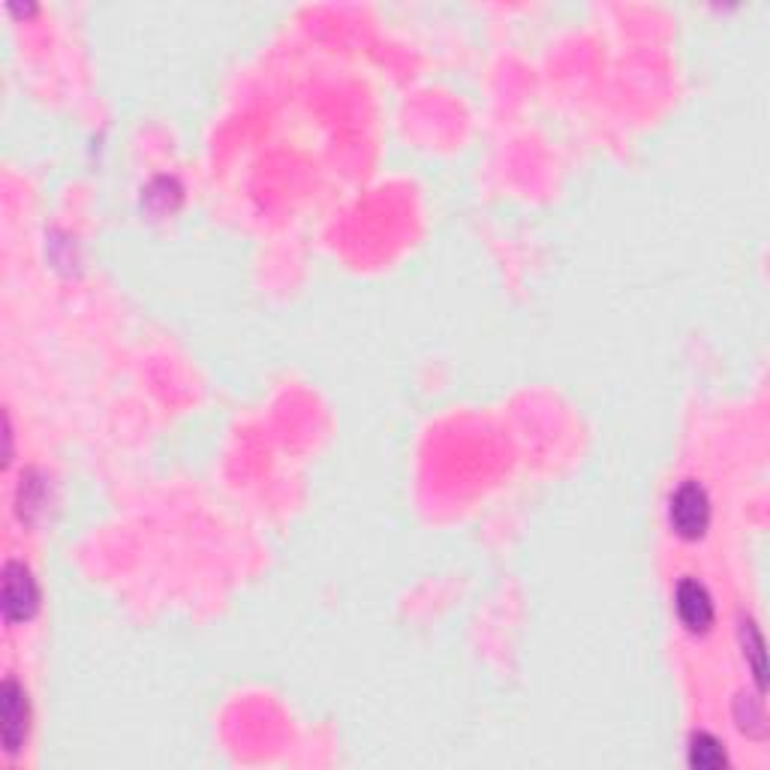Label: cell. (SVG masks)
Segmentation results:
<instances>
[{
  "instance_id": "cell-3",
  "label": "cell",
  "mask_w": 770,
  "mask_h": 770,
  "mask_svg": "<svg viewBox=\"0 0 770 770\" xmlns=\"http://www.w3.org/2000/svg\"><path fill=\"white\" fill-rule=\"evenodd\" d=\"M0 717H3L7 752L16 756L24 738H28V699H24V690L12 678L3 680V690H0Z\"/></svg>"
},
{
  "instance_id": "cell-7",
  "label": "cell",
  "mask_w": 770,
  "mask_h": 770,
  "mask_svg": "<svg viewBox=\"0 0 770 770\" xmlns=\"http://www.w3.org/2000/svg\"><path fill=\"white\" fill-rule=\"evenodd\" d=\"M738 725H740V731H747L750 738H764L768 725H764V710H761V701L740 695L738 699Z\"/></svg>"
},
{
  "instance_id": "cell-2",
  "label": "cell",
  "mask_w": 770,
  "mask_h": 770,
  "mask_svg": "<svg viewBox=\"0 0 770 770\" xmlns=\"http://www.w3.org/2000/svg\"><path fill=\"white\" fill-rule=\"evenodd\" d=\"M37 605H40V590H37L31 569L19 560H10L3 572V618L7 623L31 620L37 614Z\"/></svg>"
},
{
  "instance_id": "cell-6",
  "label": "cell",
  "mask_w": 770,
  "mask_h": 770,
  "mask_svg": "<svg viewBox=\"0 0 770 770\" xmlns=\"http://www.w3.org/2000/svg\"><path fill=\"white\" fill-rule=\"evenodd\" d=\"M740 639H743V653L752 657V674H756V683L759 690L764 692V644H761L759 629L752 620H743L740 623Z\"/></svg>"
},
{
  "instance_id": "cell-5",
  "label": "cell",
  "mask_w": 770,
  "mask_h": 770,
  "mask_svg": "<svg viewBox=\"0 0 770 770\" xmlns=\"http://www.w3.org/2000/svg\"><path fill=\"white\" fill-rule=\"evenodd\" d=\"M690 764L695 770H720L725 764V750L720 740L708 731H699L690 743Z\"/></svg>"
},
{
  "instance_id": "cell-1",
  "label": "cell",
  "mask_w": 770,
  "mask_h": 770,
  "mask_svg": "<svg viewBox=\"0 0 770 770\" xmlns=\"http://www.w3.org/2000/svg\"><path fill=\"white\" fill-rule=\"evenodd\" d=\"M671 527L680 539H701L710 527V500L708 491L699 482H683V485L671 494L669 506Z\"/></svg>"
},
{
  "instance_id": "cell-4",
  "label": "cell",
  "mask_w": 770,
  "mask_h": 770,
  "mask_svg": "<svg viewBox=\"0 0 770 770\" xmlns=\"http://www.w3.org/2000/svg\"><path fill=\"white\" fill-rule=\"evenodd\" d=\"M678 614L690 632H708L713 626V602L699 581L683 578L678 588Z\"/></svg>"
}]
</instances>
